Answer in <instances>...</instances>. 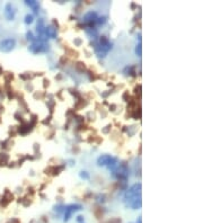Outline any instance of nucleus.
Instances as JSON below:
<instances>
[{
	"mask_svg": "<svg viewBox=\"0 0 203 223\" xmlns=\"http://www.w3.org/2000/svg\"><path fill=\"white\" fill-rule=\"evenodd\" d=\"M5 17L7 18L8 20H13L14 17H15V10H14V7L11 4H7L5 6Z\"/></svg>",
	"mask_w": 203,
	"mask_h": 223,
	"instance_id": "obj_7",
	"label": "nucleus"
},
{
	"mask_svg": "<svg viewBox=\"0 0 203 223\" xmlns=\"http://www.w3.org/2000/svg\"><path fill=\"white\" fill-rule=\"evenodd\" d=\"M33 19H34V17H33V15H26V17H25V23L26 24H32L33 23Z\"/></svg>",
	"mask_w": 203,
	"mask_h": 223,
	"instance_id": "obj_12",
	"label": "nucleus"
},
{
	"mask_svg": "<svg viewBox=\"0 0 203 223\" xmlns=\"http://www.w3.org/2000/svg\"><path fill=\"white\" fill-rule=\"evenodd\" d=\"M80 177H81V178H86V179H87V178H88L89 176H88V174H87L86 171H81V174H80Z\"/></svg>",
	"mask_w": 203,
	"mask_h": 223,
	"instance_id": "obj_16",
	"label": "nucleus"
},
{
	"mask_svg": "<svg viewBox=\"0 0 203 223\" xmlns=\"http://www.w3.org/2000/svg\"><path fill=\"white\" fill-rule=\"evenodd\" d=\"M37 32H39V34H41V35H43L44 32H45V27H44L43 19H40L39 23H37Z\"/></svg>",
	"mask_w": 203,
	"mask_h": 223,
	"instance_id": "obj_10",
	"label": "nucleus"
},
{
	"mask_svg": "<svg viewBox=\"0 0 203 223\" xmlns=\"http://www.w3.org/2000/svg\"><path fill=\"white\" fill-rule=\"evenodd\" d=\"M45 35L46 36H49V37H51V39H54L56 36V30L53 27V26H48V27H45Z\"/></svg>",
	"mask_w": 203,
	"mask_h": 223,
	"instance_id": "obj_8",
	"label": "nucleus"
},
{
	"mask_svg": "<svg viewBox=\"0 0 203 223\" xmlns=\"http://www.w3.org/2000/svg\"><path fill=\"white\" fill-rule=\"evenodd\" d=\"M106 127H107V129H104V131H103L104 133H107V132H108V130H109V127H111V126L108 125V126H106Z\"/></svg>",
	"mask_w": 203,
	"mask_h": 223,
	"instance_id": "obj_18",
	"label": "nucleus"
},
{
	"mask_svg": "<svg viewBox=\"0 0 203 223\" xmlns=\"http://www.w3.org/2000/svg\"><path fill=\"white\" fill-rule=\"evenodd\" d=\"M82 223H84V222H82Z\"/></svg>",
	"mask_w": 203,
	"mask_h": 223,
	"instance_id": "obj_21",
	"label": "nucleus"
},
{
	"mask_svg": "<svg viewBox=\"0 0 203 223\" xmlns=\"http://www.w3.org/2000/svg\"><path fill=\"white\" fill-rule=\"evenodd\" d=\"M97 163H98V166H107L109 169L113 170L117 166V160L116 158H113L111 155H104L97 159Z\"/></svg>",
	"mask_w": 203,
	"mask_h": 223,
	"instance_id": "obj_3",
	"label": "nucleus"
},
{
	"mask_svg": "<svg viewBox=\"0 0 203 223\" xmlns=\"http://www.w3.org/2000/svg\"><path fill=\"white\" fill-rule=\"evenodd\" d=\"M137 223H141V216H139V219H138V222Z\"/></svg>",
	"mask_w": 203,
	"mask_h": 223,
	"instance_id": "obj_20",
	"label": "nucleus"
},
{
	"mask_svg": "<svg viewBox=\"0 0 203 223\" xmlns=\"http://www.w3.org/2000/svg\"><path fill=\"white\" fill-rule=\"evenodd\" d=\"M124 203L134 210L141 207V184H134L126 190L124 195Z\"/></svg>",
	"mask_w": 203,
	"mask_h": 223,
	"instance_id": "obj_1",
	"label": "nucleus"
},
{
	"mask_svg": "<svg viewBox=\"0 0 203 223\" xmlns=\"http://www.w3.org/2000/svg\"><path fill=\"white\" fill-rule=\"evenodd\" d=\"M109 223H121V220L117 219V218H114V219H112L109 221Z\"/></svg>",
	"mask_w": 203,
	"mask_h": 223,
	"instance_id": "obj_15",
	"label": "nucleus"
},
{
	"mask_svg": "<svg viewBox=\"0 0 203 223\" xmlns=\"http://www.w3.org/2000/svg\"><path fill=\"white\" fill-rule=\"evenodd\" d=\"M113 175L116 177L117 179L125 180L129 175V168L125 163H117V166L113 169Z\"/></svg>",
	"mask_w": 203,
	"mask_h": 223,
	"instance_id": "obj_2",
	"label": "nucleus"
},
{
	"mask_svg": "<svg viewBox=\"0 0 203 223\" xmlns=\"http://www.w3.org/2000/svg\"><path fill=\"white\" fill-rule=\"evenodd\" d=\"M16 45V41L14 39H6L0 42V50L2 52L11 51Z\"/></svg>",
	"mask_w": 203,
	"mask_h": 223,
	"instance_id": "obj_5",
	"label": "nucleus"
},
{
	"mask_svg": "<svg viewBox=\"0 0 203 223\" xmlns=\"http://www.w3.org/2000/svg\"><path fill=\"white\" fill-rule=\"evenodd\" d=\"M135 52H137V54H138L139 56H141V44H139L138 46H137Z\"/></svg>",
	"mask_w": 203,
	"mask_h": 223,
	"instance_id": "obj_14",
	"label": "nucleus"
},
{
	"mask_svg": "<svg viewBox=\"0 0 203 223\" xmlns=\"http://www.w3.org/2000/svg\"><path fill=\"white\" fill-rule=\"evenodd\" d=\"M84 19H85V22H95L96 19H97V14L95 13V11H89V13H87L86 15H85V17H84Z\"/></svg>",
	"mask_w": 203,
	"mask_h": 223,
	"instance_id": "obj_9",
	"label": "nucleus"
},
{
	"mask_svg": "<svg viewBox=\"0 0 203 223\" xmlns=\"http://www.w3.org/2000/svg\"><path fill=\"white\" fill-rule=\"evenodd\" d=\"M30 50L33 53H39V52H44L46 50V45L43 42H35L30 46Z\"/></svg>",
	"mask_w": 203,
	"mask_h": 223,
	"instance_id": "obj_6",
	"label": "nucleus"
},
{
	"mask_svg": "<svg viewBox=\"0 0 203 223\" xmlns=\"http://www.w3.org/2000/svg\"><path fill=\"white\" fill-rule=\"evenodd\" d=\"M76 43H77V44H81V41H80V39H76Z\"/></svg>",
	"mask_w": 203,
	"mask_h": 223,
	"instance_id": "obj_19",
	"label": "nucleus"
},
{
	"mask_svg": "<svg viewBox=\"0 0 203 223\" xmlns=\"http://www.w3.org/2000/svg\"><path fill=\"white\" fill-rule=\"evenodd\" d=\"M26 5L30 6V8H33L34 11H37V9H39V4L36 1H26Z\"/></svg>",
	"mask_w": 203,
	"mask_h": 223,
	"instance_id": "obj_11",
	"label": "nucleus"
},
{
	"mask_svg": "<svg viewBox=\"0 0 203 223\" xmlns=\"http://www.w3.org/2000/svg\"><path fill=\"white\" fill-rule=\"evenodd\" d=\"M27 39H30V41H33V39H34V37H33V34H32L30 32H28V33H27Z\"/></svg>",
	"mask_w": 203,
	"mask_h": 223,
	"instance_id": "obj_17",
	"label": "nucleus"
},
{
	"mask_svg": "<svg viewBox=\"0 0 203 223\" xmlns=\"http://www.w3.org/2000/svg\"><path fill=\"white\" fill-rule=\"evenodd\" d=\"M80 210H81V205H79V204H71V205L65 206L63 221H65V222H68V221L71 219V216H72V214H74L75 212L80 211Z\"/></svg>",
	"mask_w": 203,
	"mask_h": 223,
	"instance_id": "obj_4",
	"label": "nucleus"
},
{
	"mask_svg": "<svg viewBox=\"0 0 203 223\" xmlns=\"http://www.w3.org/2000/svg\"><path fill=\"white\" fill-rule=\"evenodd\" d=\"M77 68L79 69V70H81V71H84V70L86 69V68H85V64H84V63H81V62H78V63H77Z\"/></svg>",
	"mask_w": 203,
	"mask_h": 223,
	"instance_id": "obj_13",
	"label": "nucleus"
}]
</instances>
